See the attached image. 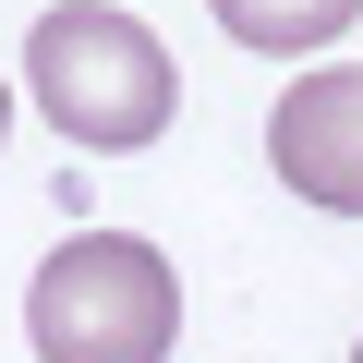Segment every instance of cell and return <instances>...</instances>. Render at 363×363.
Here are the masks:
<instances>
[{
    "label": "cell",
    "mask_w": 363,
    "mask_h": 363,
    "mask_svg": "<svg viewBox=\"0 0 363 363\" xmlns=\"http://www.w3.org/2000/svg\"><path fill=\"white\" fill-rule=\"evenodd\" d=\"M25 97H37V121H49L61 145L133 157V145L169 133L182 73H169V49L121 13V0H61V13L25 25Z\"/></svg>",
    "instance_id": "1"
},
{
    "label": "cell",
    "mask_w": 363,
    "mask_h": 363,
    "mask_svg": "<svg viewBox=\"0 0 363 363\" xmlns=\"http://www.w3.org/2000/svg\"><path fill=\"white\" fill-rule=\"evenodd\" d=\"M25 339H37V363H169L182 279L133 230H73L25 291Z\"/></svg>",
    "instance_id": "2"
},
{
    "label": "cell",
    "mask_w": 363,
    "mask_h": 363,
    "mask_svg": "<svg viewBox=\"0 0 363 363\" xmlns=\"http://www.w3.org/2000/svg\"><path fill=\"white\" fill-rule=\"evenodd\" d=\"M267 169L291 182L303 206L363 218V73H303L267 109Z\"/></svg>",
    "instance_id": "3"
},
{
    "label": "cell",
    "mask_w": 363,
    "mask_h": 363,
    "mask_svg": "<svg viewBox=\"0 0 363 363\" xmlns=\"http://www.w3.org/2000/svg\"><path fill=\"white\" fill-rule=\"evenodd\" d=\"M206 13H218L242 49H267V61H315L327 37L363 25V0H206Z\"/></svg>",
    "instance_id": "4"
},
{
    "label": "cell",
    "mask_w": 363,
    "mask_h": 363,
    "mask_svg": "<svg viewBox=\"0 0 363 363\" xmlns=\"http://www.w3.org/2000/svg\"><path fill=\"white\" fill-rule=\"evenodd\" d=\"M0 133H13V97H0Z\"/></svg>",
    "instance_id": "5"
},
{
    "label": "cell",
    "mask_w": 363,
    "mask_h": 363,
    "mask_svg": "<svg viewBox=\"0 0 363 363\" xmlns=\"http://www.w3.org/2000/svg\"><path fill=\"white\" fill-rule=\"evenodd\" d=\"M351 363H363V339H351Z\"/></svg>",
    "instance_id": "6"
}]
</instances>
